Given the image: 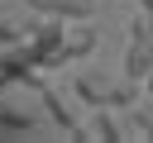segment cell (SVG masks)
Wrapping results in <instances>:
<instances>
[{
    "label": "cell",
    "instance_id": "5b68a950",
    "mask_svg": "<svg viewBox=\"0 0 153 143\" xmlns=\"http://www.w3.org/2000/svg\"><path fill=\"white\" fill-rule=\"evenodd\" d=\"M72 86H76V95H81L86 105H110V86H115V81H105V76H96V72H81Z\"/></svg>",
    "mask_w": 153,
    "mask_h": 143
},
{
    "label": "cell",
    "instance_id": "277c9868",
    "mask_svg": "<svg viewBox=\"0 0 153 143\" xmlns=\"http://www.w3.org/2000/svg\"><path fill=\"white\" fill-rule=\"evenodd\" d=\"M148 72H153V38H129V52H124V76L148 81Z\"/></svg>",
    "mask_w": 153,
    "mask_h": 143
},
{
    "label": "cell",
    "instance_id": "8992f818",
    "mask_svg": "<svg viewBox=\"0 0 153 143\" xmlns=\"http://www.w3.org/2000/svg\"><path fill=\"white\" fill-rule=\"evenodd\" d=\"M91 138H110V143H120V138H129V129L110 114V105H96V114H91Z\"/></svg>",
    "mask_w": 153,
    "mask_h": 143
},
{
    "label": "cell",
    "instance_id": "ba28073f",
    "mask_svg": "<svg viewBox=\"0 0 153 143\" xmlns=\"http://www.w3.org/2000/svg\"><path fill=\"white\" fill-rule=\"evenodd\" d=\"M0 129H33V114H24V110H0Z\"/></svg>",
    "mask_w": 153,
    "mask_h": 143
},
{
    "label": "cell",
    "instance_id": "9c48e42d",
    "mask_svg": "<svg viewBox=\"0 0 153 143\" xmlns=\"http://www.w3.org/2000/svg\"><path fill=\"white\" fill-rule=\"evenodd\" d=\"M129 38H153V14H148V10H139V14L129 19Z\"/></svg>",
    "mask_w": 153,
    "mask_h": 143
},
{
    "label": "cell",
    "instance_id": "7a4b0ae2",
    "mask_svg": "<svg viewBox=\"0 0 153 143\" xmlns=\"http://www.w3.org/2000/svg\"><path fill=\"white\" fill-rule=\"evenodd\" d=\"M96 43H100L96 24H86V19H67V38H62V57H67V62L91 57V52H96Z\"/></svg>",
    "mask_w": 153,
    "mask_h": 143
},
{
    "label": "cell",
    "instance_id": "30bf717a",
    "mask_svg": "<svg viewBox=\"0 0 153 143\" xmlns=\"http://www.w3.org/2000/svg\"><path fill=\"white\" fill-rule=\"evenodd\" d=\"M134 129H139L143 138H153V110H143V105H134Z\"/></svg>",
    "mask_w": 153,
    "mask_h": 143
},
{
    "label": "cell",
    "instance_id": "8fae6325",
    "mask_svg": "<svg viewBox=\"0 0 153 143\" xmlns=\"http://www.w3.org/2000/svg\"><path fill=\"white\" fill-rule=\"evenodd\" d=\"M143 95H148V100H153V72H148V81H143Z\"/></svg>",
    "mask_w": 153,
    "mask_h": 143
},
{
    "label": "cell",
    "instance_id": "7c38bea8",
    "mask_svg": "<svg viewBox=\"0 0 153 143\" xmlns=\"http://www.w3.org/2000/svg\"><path fill=\"white\" fill-rule=\"evenodd\" d=\"M139 10H148V14H153V0H139Z\"/></svg>",
    "mask_w": 153,
    "mask_h": 143
},
{
    "label": "cell",
    "instance_id": "52a82bcc",
    "mask_svg": "<svg viewBox=\"0 0 153 143\" xmlns=\"http://www.w3.org/2000/svg\"><path fill=\"white\" fill-rule=\"evenodd\" d=\"M10 43H24V24L19 19H0V48H10Z\"/></svg>",
    "mask_w": 153,
    "mask_h": 143
},
{
    "label": "cell",
    "instance_id": "6da1fadb",
    "mask_svg": "<svg viewBox=\"0 0 153 143\" xmlns=\"http://www.w3.org/2000/svg\"><path fill=\"white\" fill-rule=\"evenodd\" d=\"M62 38H67V19H62V14H38V24H33L29 43H33V57H38V67H43V72L67 67V57H62Z\"/></svg>",
    "mask_w": 153,
    "mask_h": 143
},
{
    "label": "cell",
    "instance_id": "3957f363",
    "mask_svg": "<svg viewBox=\"0 0 153 143\" xmlns=\"http://www.w3.org/2000/svg\"><path fill=\"white\" fill-rule=\"evenodd\" d=\"M33 14H62V19H91L100 0H24Z\"/></svg>",
    "mask_w": 153,
    "mask_h": 143
}]
</instances>
